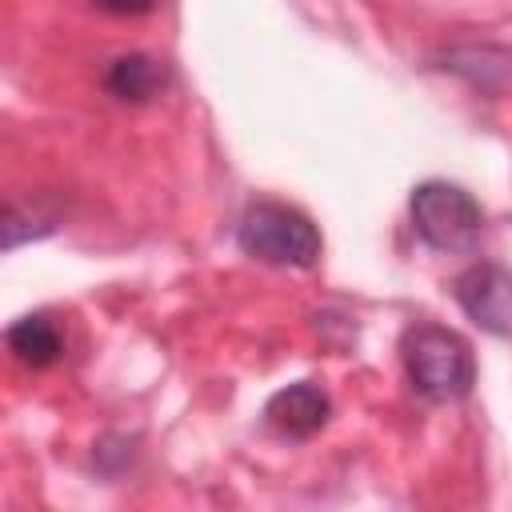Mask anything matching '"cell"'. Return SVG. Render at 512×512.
<instances>
[{
    "label": "cell",
    "instance_id": "6",
    "mask_svg": "<svg viewBox=\"0 0 512 512\" xmlns=\"http://www.w3.org/2000/svg\"><path fill=\"white\" fill-rule=\"evenodd\" d=\"M8 352L24 364V368H48L60 360L64 352V332L48 312H28L8 328Z\"/></svg>",
    "mask_w": 512,
    "mask_h": 512
},
{
    "label": "cell",
    "instance_id": "8",
    "mask_svg": "<svg viewBox=\"0 0 512 512\" xmlns=\"http://www.w3.org/2000/svg\"><path fill=\"white\" fill-rule=\"evenodd\" d=\"M96 8L112 12V16H144L156 8V0H92Z\"/></svg>",
    "mask_w": 512,
    "mask_h": 512
},
{
    "label": "cell",
    "instance_id": "2",
    "mask_svg": "<svg viewBox=\"0 0 512 512\" xmlns=\"http://www.w3.org/2000/svg\"><path fill=\"white\" fill-rule=\"evenodd\" d=\"M236 244L276 268H312L324 248L316 224L280 200H256L236 224Z\"/></svg>",
    "mask_w": 512,
    "mask_h": 512
},
{
    "label": "cell",
    "instance_id": "7",
    "mask_svg": "<svg viewBox=\"0 0 512 512\" xmlns=\"http://www.w3.org/2000/svg\"><path fill=\"white\" fill-rule=\"evenodd\" d=\"M104 84H108V92H112L116 100L140 104V100L156 96V88L164 84V68H160V60H152V56H144V52H128V56H116V60L108 64Z\"/></svg>",
    "mask_w": 512,
    "mask_h": 512
},
{
    "label": "cell",
    "instance_id": "3",
    "mask_svg": "<svg viewBox=\"0 0 512 512\" xmlns=\"http://www.w3.org/2000/svg\"><path fill=\"white\" fill-rule=\"evenodd\" d=\"M408 216H412L416 236L436 252H468L484 228L480 204L472 200V192H464L452 180L416 184L408 200Z\"/></svg>",
    "mask_w": 512,
    "mask_h": 512
},
{
    "label": "cell",
    "instance_id": "5",
    "mask_svg": "<svg viewBox=\"0 0 512 512\" xmlns=\"http://www.w3.org/2000/svg\"><path fill=\"white\" fill-rule=\"evenodd\" d=\"M328 396L324 388H316L312 380H300V384H288L280 388L268 404H264V420L280 432V436H292V440H304L312 432H320L328 424Z\"/></svg>",
    "mask_w": 512,
    "mask_h": 512
},
{
    "label": "cell",
    "instance_id": "1",
    "mask_svg": "<svg viewBox=\"0 0 512 512\" xmlns=\"http://www.w3.org/2000/svg\"><path fill=\"white\" fill-rule=\"evenodd\" d=\"M400 360H404L412 392L428 404H452L472 392V380H476L472 348L460 332H452L444 324L420 320V324L404 328Z\"/></svg>",
    "mask_w": 512,
    "mask_h": 512
},
{
    "label": "cell",
    "instance_id": "4",
    "mask_svg": "<svg viewBox=\"0 0 512 512\" xmlns=\"http://www.w3.org/2000/svg\"><path fill=\"white\" fill-rule=\"evenodd\" d=\"M452 296L464 308V316L476 320L484 332L512 340V272L504 264H468L452 280Z\"/></svg>",
    "mask_w": 512,
    "mask_h": 512
}]
</instances>
